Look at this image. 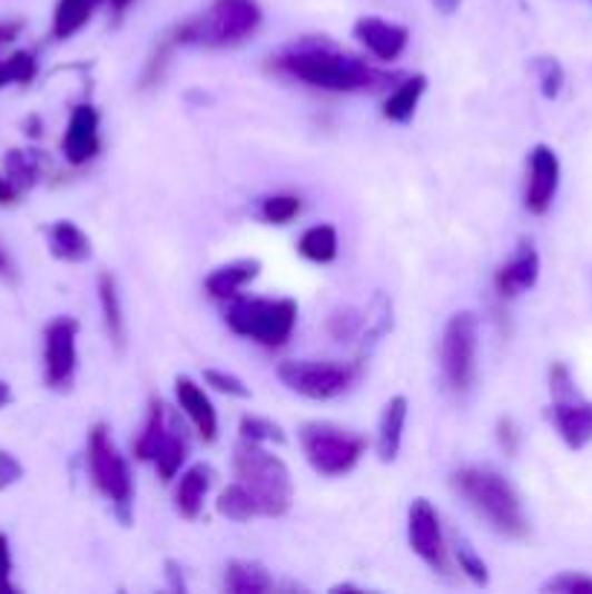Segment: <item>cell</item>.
<instances>
[{
  "label": "cell",
  "mask_w": 592,
  "mask_h": 594,
  "mask_svg": "<svg viewBox=\"0 0 592 594\" xmlns=\"http://www.w3.org/2000/svg\"><path fill=\"white\" fill-rule=\"evenodd\" d=\"M204 380H207V386H213L215 392H221V395H230V397H250V389H247L245 383L238 380L236 375H227V372H218V368H207L204 372Z\"/></svg>",
  "instance_id": "cell-39"
},
{
  "label": "cell",
  "mask_w": 592,
  "mask_h": 594,
  "mask_svg": "<svg viewBox=\"0 0 592 594\" xmlns=\"http://www.w3.org/2000/svg\"><path fill=\"white\" fill-rule=\"evenodd\" d=\"M299 444H303L308 464L323 476H343L348 469H355L366 449V438L346 433L334 424H319V420L299 429Z\"/></svg>",
  "instance_id": "cell-7"
},
{
  "label": "cell",
  "mask_w": 592,
  "mask_h": 594,
  "mask_svg": "<svg viewBox=\"0 0 592 594\" xmlns=\"http://www.w3.org/2000/svg\"><path fill=\"white\" fill-rule=\"evenodd\" d=\"M453 485L465 496L467 505L474 507V514L489 522L496 534L511 536V539L529 534V519L520 493L496 469L462 467L453 473Z\"/></svg>",
  "instance_id": "cell-2"
},
{
  "label": "cell",
  "mask_w": 592,
  "mask_h": 594,
  "mask_svg": "<svg viewBox=\"0 0 592 594\" xmlns=\"http://www.w3.org/2000/svg\"><path fill=\"white\" fill-rule=\"evenodd\" d=\"M102 0H59L56 16H52V36L56 38H70L82 30L85 23L93 18L97 7Z\"/></svg>",
  "instance_id": "cell-26"
},
{
  "label": "cell",
  "mask_w": 592,
  "mask_h": 594,
  "mask_svg": "<svg viewBox=\"0 0 592 594\" xmlns=\"http://www.w3.org/2000/svg\"><path fill=\"white\" fill-rule=\"evenodd\" d=\"M88 464H90V478H93L97 491L117 507L119 519L128 525V522H131V502H134L131 467H128L126 455L119 453V447L114 444L111 433H108V426L105 424H99L97 429L90 433Z\"/></svg>",
  "instance_id": "cell-6"
},
{
  "label": "cell",
  "mask_w": 592,
  "mask_h": 594,
  "mask_svg": "<svg viewBox=\"0 0 592 594\" xmlns=\"http://www.w3.org/2000/svg\"><path fill=\"white\" fill-rule=\"evenodd\" d=\"M18 23H0V44H7V41H12V38L18 36Z\"/></svg>",
  "instance_id": "cell-44"
},
{
  "label": "cell",
  "mask_w": 592,
  "mask_h": 594,
  "mask_svg": "<svg viewBox=\"0 0 592 594\" xmlns=\"http://www.w3.org/2000/svg\"><path fill=\"white\" fill-rule=\"evenodd\" d=\"M169 426H171V420L166 418L164 400H157L155 397L151 406H148L146 426H142L140 438H137V444H134V455H137L140 462H155L157 449H160V444H164Z\"/></svg>",
  "instance_id": "cell-24"
},
{
  "label": "cell",
  "mask_w": 592,
  "mask_h": 594,
  "mask_svg": "<svg viewBox=\"0 0 592 594\" xmlns=\"http://www.w3.org/2000/svg\"><path fill=\"white\" fill-rule=\"evenodd\" d=\"M294 299H262V296H236L227 308V325L238 337L256 339L265 348H282L296 328Z\"/></svg>",
  "instance_id": "cell-5"
},
{
  "label": "cell",
  "mask_w": 592,
  "mask_h": 594,
  "mask_svg": "<svg viewBox=\"0 0 592 594\" xmlns=\"http://www.w3.org/2000/svg\"><path fill=\"white\" fill-rule=\"evenodd\" d=\"M7 180L16 186V191L27 189L38 180V157L32 151H12L7 157Z\"/></svg>",
  "instance_id": "cell-30"
},
{
  "label": "cell",
  "mask_w": 592,
  "mask_h": 594,
  "mask_svg": "<svg viewBox=\"0 0 592 594\" xmlns=\"http://www.w3.org/2000/svg\"><path fill=\"white\" fill-rule=\"evenodd\" d=\"M407 534H410V548L436 572H447V545H444L442 522H438L436 507L430 505L427 499H415L410 507L407 519Z\"/></svg>",
  "instance_id": "cell-12"
},
{
  "label": "cell",
  "mask_w": 592,
  "mask_h": 594,
  "mask_svg": "<svg viewBox=\"0 0 592 594\" xmlns=\"http://www.w3.org/2000/svg\"><path fill=\"white\" fill-rule=\"evenodd\" d=\"M218 514L227 516V519L233 522H247L253 519L256 514V502H253L250 491H247L241 482H236V485H230L227 491H221V496H218Z\"/></svg>",
  "instance_id": "cell-29"
},
{
  "label": "cell",
  "mask_w": 592,
  "mask_h": 594,
  "mask_svg": "<svg viewBox=\"0 0 592 594\" xmlns=\"http://www.w3.org/2000/svg\"><path fill=\"white\" fill-rule=\"evenodd\" d=\"M410 404L404 395H395L386 400L381 412L378 424V455L381 462H395L401 453V440H404V424H407Z\"/></svg>",
  "instance_id": "cell-20"
},
{
  "label": "cell",
  "mask_w": 592,
  "mask_h": 594,
  "mask_svg": "<svg viewBox=\"0 0 592 594\" xmlns=\"http://www.w3.org/2000/svg\"><path fill=\"white\" fill-rule=\"evenodd\" d=\"M238 482L250 491L259 516H285L294 502V482L282 458L267 453L265 444L241 440L233 453Z\"/></svg>",
  "instance_id": "cell-3"
},
{
  "label": "cell",
  "mask_w": 592,
  "mask_h": 594,
  "mask_svg": "<svg viewBox=\"0 0 592 594\" xmlns=\"http://www.w3.org/2000/svg\"><path fill=\"white\" fill-rule=\"evenodd\" d=\"M175 392H178V404L184 409V415L193 420L195 433L207 440V444H213L218 438V415H215V406L207 397V392L200 389L193 377H178L175 380Z\"/></svg>",
  "instance_id": "cell-17"
},
{
  "label": "cell",
  "mask_w": 592,
  "mask_h": 594,
  "mask_svg": "<svg viewBox=\"0 0 592 594\" xmlns=\"http://www.w3.org/2000/svg\"><path fill=\"white\" fill-rule=\"evenodd\" d=\"M299 256L317 265H328L337 258V229L332 224H317V227L305 229L299 238Z\"/></svg>",
  "instance_id": "cell-27"
},
{
  "label": "cell",
  "mask_w": 592,
  "mask_h": 594,
  "mask_svg": "<svg viewBox=\"0 0 592 594\" xmlns=\"http://www.w3.org/2000/svg\"><path fill=\"white\" fill-rule=\"evenodd\" d=\"M299 209H303V204H299L296 195H274V198L262 200V218L267 224H276V227L294 220L299 215Z\"/></svg>",
  "instance_id": "cell-35"
},
{
  "label": "cell",
  "mask_w": 592,
  "mask_h": 594,
  "mask_svg": "<svg viewBox=\"0 0 592 594\" xmlns=\"http://www.w3.org/2000/svg\"><path fill=\"white\" fill-rule=\"evenodd\" d=\"M108 3H111V9H114V16H122V12H126L128 7H131L134 0H108Z\"/></svg>",
  "instance_id": "cell-47"
},
{
  "label": "cell",
  "mask_w": 592,
  "mask_h": 594,
  "mask_svg": "<svg viewBox=\"0 0 592 594\" xmlns=\"http://www.w3.org/2000/svg\"><path fill=\"white\" fill-rule=\"evenodd\" d=\"M476 348H480L476 316L467 310L453 314L442 334V377L453 395H467L474 386Z\"/></svg>",
  "instance_id": "cell-8"
},
{
  "label": "cell",
  "mask_w": 592,
  "mask_h": 594,
  "mask_svg": "<svg viewBox=\"0 0 592 594\" xmlns=\"http://www.w3.org/2000/svg\"><path fill=\"white\" fill-rule=\"evenodd\" d=\"M500 444L505 447V453H517V444H520V433H517V426H514V420L503 418L500 420Z\"/></svg>",
  "instance_id": "cell-42"
},
{
  "label": "cell",
  "mask_w": 592,
  "mask_h": 594,
  "mask_svg": "<svg viewBox=\"0 0 592 594\" xmlns=\"http://www.w3.org/2000/svg\"><path fill=\"white\" fill-rule=\"evenodd\" d=\"M262 270L259 258H238V261H230V265L218 267L207 276V294L213 299H236L247 285H250Z\"/></svg>",
  "instance_id": "cell-18"
},
{
  "label": "cell",
  "mask_w": 592,
  "mask_h": 594,
  "mask_svg": "<svg viewBox=\"0 0 592 594\" xmlns=\"http://www.w3.org/2000/svg\"><path fill=\"white\" fill-rule=\"evenodd\" d=\"M393 328V305L386 299L384 294L375 296L372 301V308L366 310V323H363V339H369V343H378L384 337L386 330Z\"/></svg>",
  "instance_id": "cell-31"
},
{
  "label": "cell",
  "mask_w": 592,
  "mask_h": 594,
  "mask_svg": "<svg viewBox=\"0 0 592 594\" xmlns=\"http://www.w3.org/2000/svg\"><path fill=\"white\" fill-rule=\"evenodd\" d=\"M76 337H79V323L73 316H59L52 319L45 330V375L50 389H70L76 377Z\"/></svg>",
  "instance_id": "cell-11"
},
{
  "label": "cell",
  "mask_w": 592,
  "mask_h": 594,
  "mask_svg": "<svg viewBox=\"0 0 592 594\" xmlns=\"http://www.w3.org/2000/svg\"><path fill=\"white\" fill-rule=\"evenodd\" d=\"M61 148L73 166H85L99 155V113L93 105H76Z\"/></svg>",
  "instance_id": "cell-14"
},
{
  "label": "cell",
  "mask_w": 592,
  "mask_h": 594,
  "mask_svg": "<svg viewBox=\"0 0 592 594\" xmlns=\"http://www.w3.org/2000/svg\"><path fill=\"white\" fill-rule=\"evenodd\" d=\"M224 586L233 594H265L274 588V580L262 563L253 560H233L224 568Z\"/></svg>",
  "instance_id": "cell-22"
},
{
  "label": "cell",
  "mask_w": 592,
  "mask_h": 594,
  "mask_svg": "<svg viewBox=\"0 0 592 594\" xmlns=\"http://www.w3.org/2000/svg\"><path fill=\"white\" fill-rule=\"evenodd\" d=\"M9 397H12V392H9V386L3 380H0V406L9 404Z\"/></svg>",
  "instance_id": "cell-49"
},
{
  "label": "cell",
  "mask_w": 592,
  "mask_h": 594,
  "mask_svg": "<svg viewBox=\"0 0 592 594\" xmlns=\"http://www.w3.org/2000/svg\"><path fill=\"white\" fill-rule=\"evenodd\" d=\"M537 276H541V256L532 247V241H523L520 250L511 256L509 265L496 270V294L505 296V299H514V296L532 290L537 285Z\"/></svg>",
  "instance_id": "cell-16"
},
{
  "label": "cell",
  "mask_w": 592,
  "mask_h": 594,
  "mask_svg": "<svg viewBox=\"0 0 592 594\" xmlns=\"http://www.w3.org/2000/svg\"><path fill=\"white\" fill-rule=\"evenodd\" d=\"M238 433H241V440H253V444H282L285 440V433L282 426L274 424V420L259 418V415H245L241 424H238Z\"/></svg>",
  "instance_id": "cell-34"
},
{
  "label": "cell",
  "mask_w": 592,
  "mask_h": 594,
  "mask_svg": "<svg viewBox=\"0 0 592 594\" xmlns=\"http://www.w3.org/2000/svg\"><path fill=\"white\" fill-rule=\"evenodd\" d=\"M543 592L555 594H592V577L581 572H561L558 577L543 583Z\"/></svg>",
  "instance_id": "cell-37"
},
{
  "label": "cell",
  "mask_w": 592,
  "mask_h": 594,
  "mask_svg": "<svg viewBox=\"0 0 592 594\" xmlns=\"http://www.w3.org/2000/svg\"><path fill=\"white\" fill-rule=\"evenodd\" d=\"M279 380L308 400H332L355 380V366L334 360H288L279 366Z\"/></svg>",
  "instance_id": "cell-10"
},
{
  "label": "cell",
  "mask_w": 592,
  "mask_h": 594,
  "mask_svg": "<svg viewBox=\"0 0 592 594\" xmlns=\"http://www.w3.org/2000/svg\"><path fill=\"white\" fill-rule=\"evenodd\" d=\"M363 323H366V314L357 308H337L332 310V316H328V334H332L334 339H355L363 334Z\"/></svg>",
  "instance_id": "cell-33"
},
{
  "label": "cell",
  "mask_w": 592,
  "mask_h": 594,
  "mask_svg": "<svg viewBox=\"0 0 592 594\" xmlns=\"http://www.w3.org/2000/svg\"><path fill=\"white\" fill-rule=\"evenodd\" d=\"M50 238V253L59 261H70V265H79V261H88L93 247H90V238L85 235L82 227H76L73 220H56L47 232Z\"/></svg>",
  "instance_id": "cell-21"
},
{
  "label": "cell",
  "mask_w": 592,
  "mask_h": 594,
  "mask_svg": "<svg viewBox=\"0 0 592 594\" xmlns=\"http://www.w3.org/2000/svg\"><path fill=\"white\" fill-rule=\"evenodd\" d=\"M549 386H552V400H555L552 418H555L563 444L572 449H584L592 440V406L578 395L575 380H572L570 368L563 363L552 366Z\"/></svg>",
  "instance_id": "cell-9"
},
{
  "label": "cell",
  "mask_w": 592,
  "mask_h": 594,
  "mask_svg": "<svg viewBox=\"0 0 592 594\" xmlns=\"http://www.w3.org/2000/svg\"><path fill=\"white\" fill-rule=\"evenodd\" d=\"M99 305H102L105 328H108V337L117 348L126 345V319H122V301H119L117 279L111 273H102L99 276Z\"/></svg>",
  "instance_id": "cell-25"
},
{
  "label": "cell",
  "mask_w": 592,
  "mask_h": 594,
  "mask_svg": "<svg viewBox=\"0 0 592 594\" xmlns=\"http://www.w3.org/2000/svg\"><path fill=\"white\" fill-rule=\"evenodd\" d=\"M433 3H436V9L442 12V16H453V12L460 9L462 0H433Z\"/></svg>",
  "instance_id": "cell-45"
},
{
  "label": "cell",
  "mask_w": 592,
  "mask_h": 594,
  "mask_svg": "<svg viewBox=\"0 0 592 594\" xmlns=\"http://www.w3.org/2000/svg\"><path fill=\"white\" fill-rule=\"evenodd\" d=\"M355 38L381 61H395L410 44V30L384 18H361L355 23Z\"/></svg>",
  "instance_id": "cell-15"
},
{
  "label": "cell",
  "mask_w": 592,
  "mask_h": 594,
  "mask_svg": "<svg viewBox=\"0 0 592 594\" xmlns=\"http://www.w3.org/2000/svg\"><path fill=\"white\" fill-rule=\"evenodd\" d=\"M7 85V70H3V65H0V88Z\"/></svg>",
  "instance_id": "cell-50"
},
{
  "label": "cell",
  "mask_w": 592,
  "mask_h": 594,
  "mask_svg": "<svg viewBox=\"0 0 592 594\" xmlns=\"http://www.w3.org/2000/svg\"><path fill=\"white\" fill-rule=\"evenodd\" d=\"M262 9L256 0H215L207 16L193 18L175 30V44L200 47H233L241 44L259 30Z\"/></svg>",
  "instance_id": "cell-4"
},
{
  "label": "cell",
  "mask_w": 592,
  "mask_h": 594,
  "mask_svg": "<svg viewBox=\"0 0 592 594\" xmlns=\"http://www.w3.org/2000/svg\"><path fill=\"white\" fill-rule=\"evenodd\" d=\"M534 73H537V81H541V93L546 99H555L563 88V67L561 61L555 59H537L534 61Z\"/></svg>",
  "instance_id": "cell-36"
},
{
  "label": "cell",
  "mask_w": 592,
  "mask_h": 594,
  "mask_svg": "<svg viewBox=\"0 0 592 594\" xmlns=\"http://www.w3.org/2000/svg\"><path fill=\"white\" fill-rule=\"evenodd\" d=\"M424 90H427V79L424 76H410L389 93L384 102V119L389 122H410L415 117V108L422 102Z\"/></svg>",
  "instance_id": "cell-23"
},
{
  "label": "cell",
  "mask_w": 592,
  "mask_h": 594,
  "mask_svg": "<svg viewBox=\"0 0 592 594\" xmlns=\"http://www.w3.org/2000/svg\"><path fill=\"white\" fill-rule=\"evenodd\" d=\"M3 70H7V81H18V85H27V81L36 79L38 61L32 52L21 50L12 52L7 61H3Z\"/></svg>",
  "instance_id": "cell-38"
},
{
  "label": "cell",
  "mask_w": 592,
  "mask_h": 594,
  "mask_svg": "<svg viewBox=\"0 0 592 594\" xmlns=\"http://www.w3.org/2000/svg\"><path fill=\"white\" fill-rule=\"evenodd\" d=\"M209 487H213V467L209 464H195V467L186 469L178 487H175V511L184 519H198Z\"/></svg>",
  "instance_id": "cell-19"
},
{
  "label": "cell",
  "mask_w": 592,
  "mask_h": 594,
  "mask_svg": "<svg viewBox=\"0 0 592 594\" xmlns=\"http://www.w3.org/2000/svg\"><path fill=\"white\" fill-rule=\"evenodd\" d=\"M0 594H16L12 586V554H9V539L0 534Z\"/></svg>",
  "instance_id": "cell-41"
},
{
  "label": "cell",
  "mask_w": 592,
  "mask_h": 594,
  "mask_svg": "<svg viewBox=\"0 0 592 594\" xmlns=\"http://www.w3.org/2000/svg\"><path fill=\"white\" fill-rule=\"evenodd\" d=\"M9 270H12V265H9V256L0 250V276H9Z\"/></svg>",
  "instance_id": "cell-48"
},
{
  "label": "cell",
  "mask_w": 592,
  "mask_h": 594,
  "mask_svg": "<svg viewBox=\"0 0 592 594\" xmlns=\"http://www.w3.org/2000/svg\"><path fill=\"white\" fill-rule=\"evenodd\" d=\"M186 455H189V444H186L184 429H178V426L171 424L164 444H160V449H157V455H155L157 473H160L164 482H171V478L178 476L180 467H184V462H186Z\"/></svg>",
  "instance_id": "cell-28"
},
{
  "label": "cell",
  "mask_w": 592,
  "mask_h": 594,
  "mask_svg": "<svg viewBox=\"0 0 592 594\" xmlns=\"http://www.w3.org/2000/svg\"><path fill=\"white\" fill-rule=\"evenodd\" d=\"M453 554H456V563H460L462 572L474 580V583H480V586H485V583H489L491 580L489 565H485V560L476 554V548L467 543L465 536H456V539H453Z\"/></svg>",
  "instance_id": "cell-32"
},
{
  "label": "cell",
  "mask_w": 592,
  "mask_h": 594,
  "mask_svg": "<svg viewBox=\"0 0 592 594\" xmlns=\"http://www.w3.org/2000/svg\"><path fill=\"white\" fill-rule=\"evenodd\" d=\"M21 462H18L12 453H3V449H0V491H7V487H12L16 482H21Z\"/></svg>",
  "instance_id": "cell-40"
},
{
  "label": "cell",
  "mask_w": 592,
  "mask_h": 594,
  "mask_svg": "<svg viewBox=\"0 0 592 594\" xmlns=\"http://www.w3.org/2000/svg\"><path fill=\"white\" fill-rule=\"evenodd\" d=\"M166 568H169V577H171V583H175V588H180V592H184V580H180V574H178V563H166Z\"/></svg>",
  "instance_id": "cell-46"
},
{
  "label": "cell",
  "mask_w": 592,
  "mask_h": 594,
  "mask_svg": "<svg viewBox=\"0 0 592 594\" xmlns=\"http://www.w3.org/2000/svg\"><path fill=\"white\" fill-rule=\"evenodd\" d=\"M276 70L290 79H299L312 88L334 90V93H363V90H381L389 81L398 79L395 73H381L357 56L334 50L328 44L305 41L290 47L276 59Z\"/></svg>",
  "instance_id": "cell-1"
},
{
  "label": "cell",
  "mask_w": 592,
  "mask_h": 594,
  "mask_svg": "<svg viewBox=\"0 0 592 594\" xmlns=\"http://www.w3.org/2000/svg\"><path fill=\"white\" fill-rule=\"evenodd\" d=\"M16 186L9 184V180H0V204H12L16 200Z\"/></svg>",
  "instance_id": "cell-43"
},
{
  "label": "cell",
  "mask_w": 592,
  "mask_h": 594,
  "mask_svg": "<svg viewBox=\"0 0 592 594\" xmlns=\"http://www.w3.org/2000/svg\"><path fill=\"white\" fill-rule=\"evenodd\" d=\"M561 184V160L549 146H534L529 155V186H526V209L534 215L549 212V206L558 195Z\"/></svg>",
  "instance_id": "cell-13"
}]
</instances>
